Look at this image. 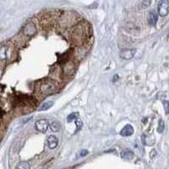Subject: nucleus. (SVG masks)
Here are the masks:
<instances>
[{"label":"nucleus","mask_w":169,"mask_h":169,"mask_svg":"<svg viewBox=\"0 0 169 169\" xmlns=\"http://www.w3.org/2000/svg\"><path fill=\"white\" fill-rule=\"evenodd\" d=\"M40 90L42 94L51 95L55 92L56 86L53 81H41Z\"/></svg>","instance_id":"1"},{"label":"nucleus","mask_w":169,"mask_h":169,"mask_svg":"<svg viewBox=\"0 0 169 169\" xmlns=\"http://www.w3.org/2000/svg\"><path fill=\"white\" fill-rule=\"evenodd\" d=\"M22 33L26 36V37H33L36 33H37V27L36 25L31 23V22H29L27 23L22 29Z\"/></svg>","instance_id":"2"},{"label":"nucleus","mask_w":169,"mask_h":169,"mask_svg":"<svg viewBox=\"0 0 169 169\" xmlns=\"http://www.w3.org/2000/svg\"><path fill=\"white\" fill-rule=\"evenodd\" d=\"M49 127V123L47 119L45 118H41L38 119L37 121L35 123V128L37 131L41 132V133H45Z\"/></svg>","instance_id":"3"},{"label":"nucleus","mask_w":169,"mask_h":169,"mask_svg":"<svg viewBox=\"0 0 169 169\" xmlns=\"http://www.w3.org/2000/svg\"><path fill=\"white\" fill-rule=\"evenodd\" d=\"M169 3L168 0H162L158 4V14L159 15L164 17L167 16L168 14Z\"/></svg>","instance_id":"4"},{"label":"nucleus","mask_w":169,"mask_h":169,"mask_svg":"<svg viewBox=\"0 0 169 169\" xmlns=\"http://www.w3.org/2000/svg\"><path fill=\"white\" fill-rule=\"evenodd\" d=\"M135 52L136 50L134 48H124L120 52V57L124 60H130L134 56Z\"/></svg>","instance_id":"5"},{"label":"nucleus","mask_w":169,"mask_h":169,"mask_svg":"<svg viewBox=\"0 0 169 169\" xmlns=\"http://www.w3.org/2000/svg\"><path fill=\"white\" fill-rule=\"evenodd\" d=\"M10 55V50L8 46H2L0 47V60L5 61Z\"/></svg>","instance_id":"6"},{"label":"nucleus","mask_w":169,"mask_h":169,"mask_svg":"<svg viewBox=\"0 0 169 169\" xmlns=\"http://www.w3.org/2000/svg\"><path fill=\"white\" fill-rule=\"evenodd\" d=\"M134 134V127L131 124H126L120 131V135L122 137H128Z\"/></svg>","instance_id":"7"},{"label":"nucleus","mask_w":169,"mask_h":169,"mask_svg":"<svg viewBox=\"0 0 169 169\" xmlns=\"http://www.w3.org/2000/svg\"><path fill=\"white\" fill-rule=\"evenodd\" d=\"M57 144H58V140L55 135H50L47 138V145L49 149L51 150L55 149L57 146Z\"/></svg>","instance_id":"8"},{"label":"nucleus","mask_w":169,"mask_h":169,"mask_svg":"<svg viewBox=\"0 0 169 169\" xmlns=\"http://www.w3.org/2000/svg\"><path fill=\"white\" fill-rule=\"evenodd\" d=\"M157 18L158 17H157L156 13L154 12V11H150V13L148 14V15H147V21H148V23L150 24V25L154 26V25H156Z\"/></svg>","instance_id":"9"},{"label":"nucleus","mask_w":169,"mask_h":169,"mask_svg":"<svg viewBox=\"0 0 169 169\" xmlns=\"http://www.w3.org/2000/svg\"><path fill=\"white\" fill-rule=\"evenodd\" d=\"M121 157L125 160H131L134 157V152L129 149H124L121 151Z\"/></svg>","instance_id":"10"},{"label":"nucleus","mask_w":169,"mask_h":169,"mask_svg":"<svg viewBox=\"0 0 169 169\" xmlns=\"http://www.w3.org/2000/svg\"><path fill=\"white\" fill-rule=\"evenodd\" d=\"M50 129H51V130L53 132L57 133V132H58L61 130V124H60V123L58 121H53L50 124Z\"/></svg>","instance_id":"11"},{"label":"nucleus","mask_w":169,"mask_h":169,"mask_svg":"<svg viewBox=\"0 0 169 169\" xmlns=\"http://www.w3.org/2000/svg\"><path fill=\"white\" fill-rule=\"evenodd\" d=\"M53 102H52V101L46 102H44V103L41 105V107L40 110H41V111H46V110H47V109L51 108L53 107Z\"/></svg>","instance_id":"12"},{"label":"nucleus","mask_w":169,"mask_h":169,"mask_svg":"<svg viewBox=\"0 0 169 169\" xmlns=\"http://www.w3.org/2000/svg\"><path fill=\"white\" fill-rule=\"evenodd\" d=\"M165 130V122L162 120V119H160L159 120V123H158V127H157V132L159 134H162L163 133Z\"/></svg>","instance_id":"13"},{"label":"nucleus","mask_w":169,"mask_h":169,"mask_svg":"<svg viewBox=\"0 0 169 169\" xmlns=\"http://www.w3.org/2000/svg\"><path fill=\"white\" fill-rule=\"evenodd\" d=\"M31 166L29 164V162H21L17 165L16 169H30Z\"/></svg>","instance_id":"14"},{"label":"nucleus","mask_w":169,"mask_h":169,"mask_svg":"<svg viewBox=\"0 0 169 169\" xmlns=\"http://www.w3.org/2000/svg\"><path fill=\"white\" fill-rule=\"evenodd\" d=\"M78 117H79V113H71V114H69V115L68 116V118H67V120H68V122L75 121V120H76V119L78 118Z\"/></svg>","instance_id":"15"},{"label":"nucleus","mask_w":169,"mask_h":169,"mask_svg":"<svg viewBox=\"0 0 169 169\" xmlns=\"http://www.w3.org/2000/svg\"><path fill=\"white\" fill-rule=\"evenodd\" d=\"M88 150H82L80 152H79V156H82V157H84V156H86L87 155H88Z\"/></svg>","instance_id":"16"},{"label":"nucleus","mask_w":169,"mask_h":169,"mask_svg":"<svg viewBox=\"0 0 169 169\" xmlns=\"http://www.w3.org/2000/svg\"><path fill=\"white\" fill-rule=\"evenodd\" d=\"M163 104H164V108H165L166 113L168 114V101H164V102H163Z\"/></svg>","instance_id":"17"},{"label":"nucleus","mask_w":169,"mask_h":169,"mask_svg":"<svg viewBox=\"0 0 169 169\" xmlns=\"http://www.w3.org/2000/svg\"><path fill=\"white\" fill-rule=\"evenodd\" d=\"M76 124H77V126H78L79 129L81 128V126H82V123H81L80 121H77V122H76Z\"/></svg>","instance_id":"18"}]
</instances>
